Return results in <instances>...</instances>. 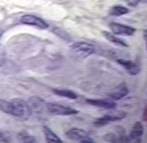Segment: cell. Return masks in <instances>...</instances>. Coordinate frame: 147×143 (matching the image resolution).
Returning a JSON list of instances; mask_svg holds the SVG:
<instances>
[{"label": "cell", "instance_id": "2", "mask_svg": "<svg viewBox=\"0 0 147 143\" xmlns=\"http://www.w3.org/2000/svg\"><path fill=\"white\" fill-rule=\"evenodd\" d=\"M70 52L74 57L77 59H84L95 52L93 45L86 42L80 41L71 45L69 47Z\"/></svg>", "mask_w": 147, "mask_h": 143}, {"label": "cell", "instance_id": "15", "mask_svg": "<svg viewBox=\"0 0 147 143\" xmlns=\"http://www.w3.org/2000/svg\"><path fill=\"white\" fill-rule=\"evenodd\" d=\"M53 92L56 95L71 100H76L78 98V96L74 92L67 89H54Z\"/></svg>", "mask_w": 147, "mask_h": 143}, {"label": "cell", "instance_id": "22", "mask_svg": "<svg viewBox=\"0 0 147 143\" xmlns=\"http://www.w3.org/2000/svg\"><path fill=\"white\" fill-rule=\"evenodd\" d=\"M6 53L4 48L0 46V67H2L6 62Z\"/></svg>", "mask_w": 147, "mask_h": 143}, {"label": "cell", "instance_id": "24", "mask_svg": "<svg viewBox=\"0 0 147 143\" xmlns=\"http://www.w3.org/2000/svg\"><path fill=\"white\" fill-rule=\"evenodd\" d=\"M143 120L145 122L147 121V110H146V107H145L144 109V113L143 114Z\"/></svg>", "mask_w": 147, "mask_h": 143}, {"label": "cell", "instance_id": "4", "mask_svg": "<svg viewBox=\"0 0 147 143\" xmlns=\"http://www.w3.org/2000/svg\"><path fill=\"white\" fill-rule=\"evenodd\" d=\"M46 107L50 113L57 116H70L79 113L76 109L55 103H47Z\"/></svg>", "mask_w": 147, "mask_h": 143}, {"label": "cell", "instance_id": "25", "mask_svg": "<svg viewBox=\"0 0 147 143\" xmlns=\"http://www.w3.org/2000/svg\"><path fill=\"white\" fill-rule=\"evenodd\" d=\"M2 32L0 30V38H1V36H2Z\"/></svg>", "mask_w": 147, "mask_h": 143}, {"label": "cell", "instance_id": "8", "mask_svg": "<svg viewBox=\"0 0 147 143\" xmlns=\"http://www.w3.org/2000/svg\"><path fill=\"white\" fill-rule=\"evenodd\" d=\"M86 103L88 104L97 107L102 108L108 110L115 109L117 107V104L109 100H93L87 99Z\"/></svg>", "mask_w": 147, "mask_h": 143}, {"label": "cell", "instance_id": "21", "mask_svg": "<svg viewBox=\"0 0 147 143\" xmlns=\"http://www.w3.org/2000/svg\"><path fill=\"white\" fill-rule=\"evenodd\" d=\"M11 141V136L9 133H0V143H10Z\"/></svg>", "mask_w": 147, "mask_h": 143}, {"label": "cell", "instance_id": "1", "mask_svg": "<svg viewBox=\"0 0 147 143\" xmlns=\"http://www.w3.org/2000/svg\"><path fill=\"white\" fill-rule=\"evenodd\" d=\"M11 115L22 119L27 121L32 114V111L28 103L19 98L12 99L11 101Z\"/></svg>", "mask_w": 147, "mask_h": 143}, {"label": "cell", "instance_id": "16", "mask_svg": "<svg viewBox=\"0 0 147 143\" xmlns=\"http://www.w3.org/2000/svg\"><path fill=\"white\" fill-rule=\"evenodd\" d=\"M129 12V10L126 8L122 6H115L112 7L109 12V14L113 16L119 17L121 16L126 14Z\"/></svg>", "mask_w": 147, "mask_h": 143}, {"label": "cell", "instance_id": "17", "mask_svg": "<svg viewBox=\"0 0 147 143\" xmlns=\"http://www.w3.org/2000/svg\"><path fill=\"white\" fill-rule=\"evenodd\" d=\"M18 138L22 143H32L36 142V139L34 136H30L26 132H22L19 133Z\"/></svg>", "mask_w": 147, "mask_h": 143}, {"label": "cell", "instance_id": "19", "mask_svg": "<svg viewBox=\"0 0 147 143\" xmlns=\"http://www.w3.org/2000/svg\"><path fill=\"white\" fill-rule=\"evenodd\" d=\"M0 111L7 114L11 115V102L5 100H0Z\"/></svg>", "mask_w": 147, "mask_h": 143}, {"label": "cell", "instance_id": "23", "mask_svg": "<svg viewBox=\"0 0 147 143\" xmlns=\"http://www.w3.org/2000/svg\"><path fill=\"white\" fill-rule=\"evenodd\" d=\"M143 1L146 2L147 0H127V3L128 5L129 6L134 7L137 6L140 2H143Z\"/></svg>", "mask_w": 147, "mask_h": 143}, {"label": "cell", "instance_id": "11", "mask_svg": "<svg viewBox=\"0 0 147 143\" xmlns=\"http://www.w3.org/2000/svg\"><path fill=\"white\" fill-rule=\"evenodd\" d=\"M128 92L129 90L126 83H122L116 87L109 95L112 99L118 101L127 96Z\"/></svg>", "mask_w": 147, "mask_h": 143}, {"label": "cell", "instance_id": "9", "mask_svg": "<svg viewBox=\"0 0 147 143\" xmlns=\"http://www.w3.org/2000/svg\"><path fill=\"white\" fill-rule=\"evenodd\" d=\"M117 62L125 68L130 75H137L140 72V66L134 62L123 59H117Z\"/></svg>", "mask_w": 147, "mask_h": 143}, {"label": "cell", "instance_id": "7", "mask_svg": "<svg viewBox=\"0 0 147 143\" xmlns=\"http://www.w3.org/2000/svg\"><path fill=\"white\" fill-rule=\"evenodd\" d=\"M109 28L113 33L116 35L131 36L136 31V29L133 27L116 22L110 23L109 24Z\"/></svg>", "mask_w": 147, "mask_h": 143}, {"label": "cell", "instance_id": "10", "mask_svg": "<svg viewBox=\"0 0 147 143\" xmlns=\"http://www.w3.org/2000/svg\"><path fill=\"white\" fill-rule=\"evenodd\" d=\"M28 103L32 112L34 111L36 113L41 112L47 105L45 100L38 96L30 97L28 100Z\"/></svg>", "mask_w": 147, "mask_h": 143}, {"label": "cell", "instance_id": "13", "mask_svg": "<svg viewBox=\"0 0 147 143\" xmlns=\"http://www.w3.org/2000/svg\"><path fill=\"white\" fill-rule=\"evenodd\" d=\"M43 132L47 143H63L60 138L47 126H44L43 127Z\"/></svg>", "mask_w": 147, "mask_h": 143}, {"label": "cell", "instance_id": "20", "mask_svg": "<svg viewBox=\"0 0 147 143\" xmlns=\"http://www.w3.org/2000/svg\"><path fill=\"white\" fill-rule=\"evenodd\" d=\"M104 139L106 142L109 143H119V136H116L113 133H107L104 137Z\"/></svg>", "mask_w": 147, "mask_h": 143}, {"label": "cell", "instance_id": "5", "mask_svg": "<svg viewBox=\"0 0 147 143\" xmlns=\"http://www.w3.org/2000/svg\"><path fill=\"white\" fill-rule=\"evenodd\" d=\"M66 136L70 140L78 141L80 143H94L93 139L88 136L86 131L79 128H74L68 130Z\"/></svg>", "mask_w": 147, "mask_h": 143}, {"label": "cell", "instance_id": "3", "mask_svg": "<svg viewBox=\"0 0 147 143\" xmlns=\"http://www.w3.org/2000/svg\"><path fill=\"white\" fill-rule=\"evenodd\" d=\"M127 116V113L122 110L112 111L105 116L96 119L93 123L94 125L98 128L105 126L110 122L119 121L124 119Z\"/></svg>", "mask_w": 147, "mask_h": 143}, {"label": "cell", "instance_id": "14", "mask_svg": "<svg viewBox=\"0 0 147 143\" xmlns=\"http://www.w3.org/2000/svg\"><path fill=\"white\" fill-rule=\"evenodd\" d=\"M102 34L104 35V37L107 39V41L113 43L114 44L122 47H128V45L127 43L122 39L116 37L113 34L108 32L107 31H103Z\"/></svg>", "mask_w": 147, "mask_h": 143}, {"label": "cell", "instance_id": "12", "mask_svg": "<svg viewBox=\"0 0 147 143\" xmlns=\"http://www.w3.org/2000/svg\"><path fill=\"white\" fill-rule=\"evenodd\" d=\"M144 133L143 125L140 122H137L134 124L132 129L131 130L129 138L131 141H134L136 143H140V138Z\"/></svg>", "mask_w": 147, "mask_h": 143}, {"label": "cell", "instance_id": "6", "mask_svg": "<svg viewBox=\"0 0 147 143\" xmlns=\"http://www.w3.org/2000/svg\"><path fill=\"white\" fill-rule=\"evenodd\" d=\"M22 24L35 26L41 29H46L49 28V25L45 21L39 17L32 14H25L20 20Z\"/></svg>", "mask_w": 147, "mask_h": 143}, {"label": "cell", "instance_id": "18", "mask_svg": "<svg viewBox=\"0 0 147 143\" xmlns=\"http://www.w3.org/2000/svg\"><path fill=\"white\" fill-rule=\"evenodd\" d=\"M53 32L54 34H56L57 36L60 37L62 39H64L65 41H70L71 39V38L70 35L67 33V32L60 28H54L53 30Z\"/></svg>", "mask_w": 147, "mask_h": 143}]
</instances>
